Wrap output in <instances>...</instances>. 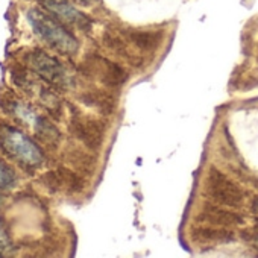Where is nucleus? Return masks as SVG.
I'll list each match as a JSON object with an SVG mask.
<instances>
[{
    "label": "nucleus",
    "instance_id": "9d476101",
    "mask_svg": "<svg viewBox=\"0 0 258 258\" xmlns=\"http://www.w3.org/2000/svg\"><path fill=\"white\" fill-rule=\"evenodd\" d=\"M129 40L131 43L143 50V52H154L161 41V34L160 32H148V31H136L129 34Z\"/></svg>",
    "mask_w": 258,
    "mask_h": 258
},
{
    "label": "nucleus",
    "instance_id": "423d86ee",
    "mask_svg": "<svg viewBox=\"0 0 258 258\" xmlns=\"http://www.w3.org/2000/svg\"><path fill=\"white\" fill-rule=\"evenodd\" d=\"M198 222L204 225H213L220 228H229V226H238L244 222V219L234 211H229L223 208V205H214V204H204L201 211L196 217Z\"/></svg>",
    "mask_w": 258,
    "mask_h": 258
},
{
    "label": "nucleus",
    "instance_id": "6e6552de",
    "mask_svg": "<svg viewBox=\"0 0 258 258\" xmlns=\"http://www.w3.org/2000/svg\"><path fill=\"white\" fill-rule=\"evenodd\" d=\"M91 69L100 78V81L108 87H120L124 84L127 78L126 72L120 66L105 58H96Z\"/></svg>",
    "mask_w": 258,
    "mask_h": 258
},
{
    "label": "nucleus",
    "instance_id": "f8f14e48",
    "mask_svg": "<svg viewBox=\"0 0 258 258\" xmlns=\"http://www.w3.org/2000/svg\"><path fill=\"white\" fill-rule=\"evenodd\" d=\"M10 249H11V240L7 234V231L4 229V225L0 223V255Z\"/></svg>",
    "mask_w": 258,
    "mask_h": 258
},
{
    "label": "nucleus",
    "instance_id": "f257e3e1",
    "mask_svg": "<svg viewBox=\"0 0 258 258\" xmlns=\"http://www.w3.org/2000/svg\"><path fill=\"white\" fill-rule=\"evenodd\" d=\"M28 22L34 32L55 50L66 55H73L78 52V40L69 32L62 22H59L50 13L32 8L28 11Z\"/></svg>",
    "mask_w": 258,
    "mask_h": 258
},
{
    "label": "nucleus",
    "instance_id": "1a4fd4ad",
    "mask_svg": "<svg viewBox=\"0 0 258 258\" xmlns=\"http://www.w3.org/2000/svg\"><path fill=\"white\" fill-rule=\"evenodd\" d=\"M191 238L199 243H231L234 241V232L228 228L202 225L191 229Z\"/></svg>",
    "mask_w": 258,
    "mask_h": 258
},
{
    "label": "nucleus",
    "instance_id": "4468645a",
    "mask_svg": "<svg viewBox=\"0 0 258 258\" xmlns=\"http://www.w3.org/2000/svg\"><path fill=\"white\" fill-rule=\"evenodd\" d=\"M253 243H255V247L258 249V234H256V235L253 237Z\"/></svg>",
    "mask_w": 258,
    "mask_h": 258
},
{
    "label": "nucleus",
    "instance_id": "39448f33",
    "mask_svg": "<svg viewBox=\"0 0 258 258\" xmlns=\"http://www.w3.org/2000/svg\"><path fill=\"white\" fill-rule=\"evenodd\" d=\"M40 4L44 7L47 13H50L64 25H70L84 31L90 29L91 26L90 19L84 13L76 10L69 0H40Z\"/></svg>",
    "mask_w": 258,
    "mask_h": 258
},
{
    "label": "nucleus",
    "instance_id": "9b49d317",
    "mask_svg": "<svg viewBox=\"0 0 258 258\" xmlns=\"http://www.w3.org/2000/svg\"><path fill=\"white\" fill-rule=\"evenodd\" d=\"M17 184V175L11 166L0 160V191L11 190Z\"/></svg>",
    "mask_w": 258,
    "mask_h": 258
},
{
    "label": "nucleus",
    "instance_id": "0eeeda50",
    "mask_svg": "<svg viewBox=\"0 0 258 258\" xmlns=\"http://www.w3.org/2000/svg\"><path fill=\"white\" fill-rule=\"evenodd\" d=\"M72 131L75 136L85 143L91 149H97L102 145L103 140V129L100 121L91 120V118H82V117H73L72 120Z\"/></svg>",
    "mask_w": 258,
    "mask_h": 258
},
{
    "label": "nucleus",
    "instance_id": "2eb2a0df",
    "mask_svg": "<svg viewBox=\"0 0 258 258\" xmlns=\"http://www.w3.org/2000/svg\"><path fill=\"white\" fill-rule=\"evenodd\" d=\"M253 211L258 214V201H256V202H255V205H253Z\"/></svg>",
    "mask_w": 258,
    "mask_h": 258
},
{
    "label": "nucleus",
    "instance_id": "f03ea898",
    "mask_svg": "<svg viewBox=\"0 0 258 258\" xmlns=\"http://www.w3.org/2000/svg\"><path fill=\"white\" fill-rule=\"evenodd\" d=\"M0 148L25 169H37L44 161L40 146L19 127L0 123Z\"/></svg>",
    "mask_w": 258,
    "mask_h": 258
},
{
    "label": "nucleus",
    "instance_id": "7ed1b4c3",
    "mask_svg": "<svg viewBox=\"0 0 258 258\" xmlns=\"http://www.w3.org/2000/svg\"><path fill=\"white\" fill-rule=\"evenodd\" d=\"M205 191L214 202L229 208H238L244 201L243 190L238 187V184L214 166H211L207 172Z\"/></svg>",
    "mask_w": 258,
    "mask_h": 258
},
{
    "label": "nucleus",
    "instance_id": "20e7f679",
    "mask_svg": "<svg viewBox=\"0 0 258 258\" xmlns=\"http://www.w3.org/2000/svg\"><path fill=\"white\" fill-rule=\"evenodd\" d=\"M25 59H26L29 69L34 73H37L43 81L58 85V87H64L69 82L64 66L56 58L50 56L49 53H46L40 49H35V50L29 52Z\"/></svg>",
    "mask_w": 258,
    "mask_h": 258
},
{
    "label": "nucleus",
    "instance_id": "ddd939ff",
    "mask_svg": "<svg viewBox=\"0 0 258 258\" xmlns=\"http://www.w3.org/2000/svg\"><path fill=\"white\" fill-rule=\"evenodd\" d=\"M76 2L81 5H91L93 2H96V0H76Z\"/></svg>",
    "mask_w": 258,
    "mask_h": 258
}]
</instances>
